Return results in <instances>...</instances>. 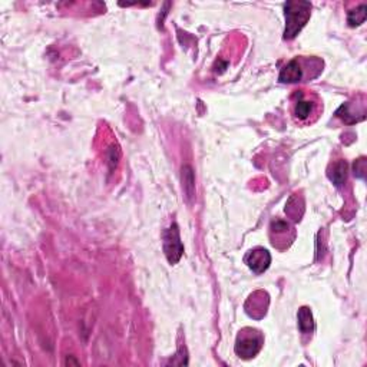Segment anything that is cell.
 <instances>
[{"mask_svg":"<svg viewBox=\"0 0 367 367\" xmlns=\"http://www.w3.org/2000/svg\"><path fill=\"white\" fill-rule=\"evenodd\" d=\"M270 242L278 251H285L292 247L297 237V231L290 222L283 220H274L270 226Z\"/></svg>","mask_w":367,"mask_h":367,"instance_id":"5b68a950","label":"cell"},{"mask_svg":"<svg viewBox=\"0 0 367 367\" xmlns=\"http://www.w3.org/2000/svg\"><path fill=\"white\" fill-rule=\"evenodd\" d=\"M298 201L300 198L297 195H293L289 202H287V206H285V214H287L289 217H292V220L294 221H298L301 218V213H298Z\"/></svg>","mask_w":367,"mask_h":367,"instance_id":"4fadbf2b","label":"cell"},{"mask_svg":"<svg viewBox=\"0 0 367 367\" xmlns=\"http://www.w3.org/2000/svg\"><path fill=\"white\" fill-rule=\"evenodd\" d=\"M289 112L298 127H312L323 114V100L309 89H296L289 99Z\"/></svg>","mask_w":367,"mask_h":367,"instance_id":"6da1fadb","label":"cell"},{"mask_svg":"<svg viewBox=\"0 0 367 367\" xmlns=\"http://www.w3.org/2000/svg\"><path fill=\"white\" fill-rule=\"evenodd\" d=\"M284 13H285L284 39L292 40L301 32L305 24L309 22L312 15V3L303 2V0L287 2L284 8Z\"/></svg>","mask_w":367,"mask_h":367,"instance_id":"3957f363","label":"cell"},{"mask_svg":"<svg viewBox=\"0 0 367 367\" xmlns=\"http://www.w3.org/2000/svg\"><path fill=\"white\" fill-rule=\"evenodd\" d=\"M336 118L340 119L344 125H355L363 120L366 118V96L360 93L353 100L346 102L337 109Z\"/></svg>","mask_w":367,"mask_h":367,"instance_id":"8992f818","label":"cell"},{"mask_svg":"<svg viewBox=\"0 0 367 367\" xmlns=\"http://www.w3.org/2000/svg\"><path fill=\"white\" fill-rule=\"evenodd\" d=\"M298 329L301 332V334H313L314 329H316V324L313 320V314L312 310L309 307H301L298 310Z\"/></svg>","mask_w":367,"mask_h":367,"instance_id":"30bf717a","label":"cell"},{"mask_svg":"<svg viewBox=\"0 0 367 367\" xmlns=\"http://www.w3.org/2000/svg\"><path fill=\"white\" fill-rule=\"evenodd\" d=\"M348 177V164L344 161H339L337 164L333 165V172H330V179L336 186H341Z\"/></svg>","mask_w":367,"mask_h":367,"instance_id":"8fae6325","label":"cell"},{"mask_svg":"<svg viewBox=\"0 0 367 367\" xmlns=\"http://www.w3.org/2000/svg\"><path fill=\"white\" fill-rule=\"evenodd\" d=\"M323 60L316 56H297L283 66L278 80L281 84L307 82L323 72Z\"/></svg>","mask_w":367,"mask_h":367,"instance_id":"7a4b0ae2","label":"cell"},{"mask_svg":"<svg viewBox=\"0 0 367 367\" xmlns=\"http://www.w3.org/2000/svg\"><path fill=\"white\" fill-rule=\"evenodd\" d=\"M366 5H361L360 8L355 9V10H350L349 15H348V22L352 28H356L359 25H361L364 20H366Z\"/></svg>","mask_w":367,"mask_h":367,"instance_id":"7c38bea8","label":"cell"},{"mask_svg":"<svg viewBox=\"0 0 367 367\" xmlns=\"http://www.w3.org/2000/svg\"><path fill=\"white\" fill-rule=\"evenodd\" d=\"M269 309V294L264 292L253 293L247 303H246V312L253 319H261L266 316Z\"/></svg>","mask_w":367,"mask_h":367,"instance_id":"9c48e42d","label":"cell"},{"mask_svg":"<svg viewBox=\"0 0 367 367\" xmlns=\"http://www.w3.org/2000/svg\"><path fill=\"white\" fill-rule=\"evenodd\" d=\"M164 251L171 264H177L184 254V246L177 224H171V227L164 231Z\"/></svg>","mask_w":367,"mask_h":367,"instance_id":"52a82bcc","label":"cell"},{"mask_svg":"<svg viewBox=\"0 0 367 367\" xmlns=\"http://www.w3.org/2000/svg\"><path fill=\"white\" fill-rule=\"evenodd\" d=\"M246 264L250 267V270L253 273L261 274V273H264L270 267L271 256H270V253L266 249L257 247V249H254V250L247 253Z\"/></svg>","mask_w":367,"mask_h":367,"instance_id":"ba28073f","label":"cell"},{"mask_svg":"<svg viewBox=\"0 0 367 367\" xmlns=\"http://www.w3.org/2000/svg\"><path fill=\"white\" fill-rule=\"evenodd\" d=\"M262 344H264L262 334L256 329L246 328V329L240 330L234 349L238 357L244 360H250L261 352Z\"/></svg>","mask_w":367,"mask_h":367,"instance_id":"277c9868","label":"cell"}]
</instances>
